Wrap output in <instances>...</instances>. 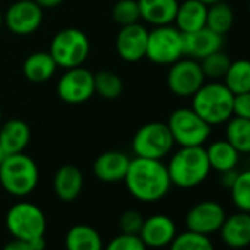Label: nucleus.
<instances>
[{
  "label": "nucleus",
  "instance_id": "obj_27",
  "mask_svg": "<svg viewBox=\"0 0 250 250\" xmlns=\"http://www.w3.org/2000/svg\"><path fill=\"white\" fill-rule=\"evenodd\" d=\"M222 80L227 88L232 94H241L250 91V61L249 59L232 61Z\"/></svg>",
  "mask_w": 250,
  "mask_h": 250
},
{
  "label": "nucleus",
  "instance_id": "obj_24",
  "mask_svg": "<svg viewBox=\"0 0 250 250\" xmlns=\"http://www.w3.org/2000/svg\"><path fill=\"white\" fill-rule=\"evenodd\" d=\"M56 69L58 65L49 52H34L24 61L22 65L25 78L36 84L49 81L55 75Z\"/></svg>",
  "mask_w": 250,
  "mask_h": 250
},
{
  "label": "nucleus",
  "instance_id": "obj_35",
  "mask_svg": "<svg viewBox=\"0 0 250 250\" xmlns=\"http://www.w3.org/2000/svg\"><path fill=\"white\" fill-rule=\"evenodd\" d=\"M143 221H145V218L139 210L128 209L119 216L118 225H119L121 232H124V234H136V235H139V232L142 229V225H143Z\"/></svg>",
  "mask_w": 250,
  "mask_h": 250
},
{
  "label": "nucleus",
  "instance_id": "obj_11",
  "mask_svg": "<svg viewBox=\"0 0 250 250\" xmlns=\"http://www.w3.org/2000/svg\"><path fill=\"white\" fill-rule=\"evenodd\" d=\"M59 99L69 104H81L94 96V74L87 68L65 69L56 84Z\"/></svg>",
  "mask_w": 250,
  "mask_h": 250
},
{
  "label": "nucleus",
  "instance_id": "obj_28",
  "mask_svg": "<svg viewBox=\"0 0 250 250\" xmlns=\"http://www.w3.org/2000/svg\"><path fill=\"white\" fill-rule=\"evenodd\" d=\"M232 25H234V11L224 0L208 6V18H206L208 28H210L212 31L221 36H225L228 31H231Z\"/></svg>",
  "mask_w": 250,
  "mask_h": 250
},
{
  "label": "nucleus",
  "instance_id": "obj_31",
  "mask_svg": "<svg viewBox=\"0 0 250 250\" xmlns=\"http://www.w3.org/2000/svg\"><path fill=\"white\" fill-rule=\"evenodd\" d=\"M229 191L231 200L237 210L250 213V168L237 174V178Z\"/></svg>",
  "mask_w": 250,
  "mask_h": 250
},
{
  "label": "nucleus",
  "instance_id": "obj_26",
  "mask_svg": "<svg viewBox=\"0 0 250 250\" xmlns=\"http://www.w3.org/2000/svg\"><path fill=\"white\" fill-rule=\"evenodd\" d=\"M225 139L240 155H250V119L231 116L225 122Z\"/></svg>",
  "mask_w": 250,
  "mask_h": 250
},
{
  "label": "nucleus",
  "instance_id": "obj_1",
  "mask_svg": "<svg viewBox=\"0 0 250 250\" xmlns=\"http://www.w3.org/2000/svg\"><path fill=\"white\" fill-rule=\"evenodd\" d=\"M124 183L128 193L143 203L162 200L172 187L168 168L162 161L137 156L130 161Z\"/></svg>",
  "mask_w": 250,
  "mask_h": 250
},
{
  "label": "nucleus",
  "instance_id": "obj_13",
  "mask_svg": "<svg viewBox=\"0 0 250 250\" xmlns=\"http://www.w3.org/2000/svg\"><path fill=\"white\" fill-rule=\"evenodd\" d=\"M227 213L221 203L215 200H203L190 208L186 215V225L188 231L212 235L219 231Z\"/></svg>",
  "mask_w": 250,
  "mask_h": 250
},
{
  "label": "nucleus",
  "instance_id": "obj_38",
  "mask_svg": "<svg viewBox=\"0 0 250 250\" xmlns=\"http://www.w3.org/2000/svg\"><path fill=\"white\" fill-rule=\"evenodd\" d=\"M237 174L238 171L237 169H231V171H225V172H221V184L225 187V188H231L235 178H237Z\"/></svg>",
  "mask_w": 250,
  "mask_h": 250
},
{
  "label": "nucleus",
  "instance_id": "obj_19",
  "mask_svg": "<svg viewBox=\"0 0 250 250\" xmlns=\"http://www.w3.org/2000/svg\"><path fill=\"white\" fill-rule=\"evenodd\" d=\"M31 140L28 124L20 118L9 119L0 124V146L6 155L22 153Z\"/></svg>",
  "mask_w": 250,
  "mask_h": 250
},
{
  "label": "nucleus",
  "instance_id": "obj_17",
  "mask_svg": "<svg viewBox=\"0 0 250 250\" xmlns=\"http://www.w3.org/2000/svg\"><path fill=\"white\" fill-rule=\"evenodd\" d=\"M130 156L119 150H107L100 153L93 162V174L103 183L124 181L128 171Z\"/></svg>",
  "mask_w": 250,
  "mask_h": 250
},
{
  "label": "nucleus",
  "instance_id": "obj_14",
  "mask_svg": "<svg viewBox=\"0 0 250 250\" xmlns=\"http://www.w3.org/2000/svg\"><path fill=\"white\" fill-rule=\"evenodd\" d=\"M147 37H149L147 28L139 22L121 27L115 40L116 53L125 62L142 61L143 58H146Z\"/></svg>",
  "mask_w": 250,
  "mask_h": 250
},
{
  "label": "nucleus",
  "instance_id": "obj_10",
  "mask_svg": "<svg viewBox=\"0 0 250 250\" xmlns=\"http://www.w3.org/2000/svg\"><path fill=\"white\" fill-rule=\"evenodd\" d=\"M167 84L172 94L178 97H193L194 93L206 83L200 62L191 58H181L169 65Z\"/></svg>",
  "mask_w": 250,
  "mask_h": 250
},
{
  "label": "nucleus",
  "instance_id": "obj_37",
  "mask_svg": "<svg viewBox=\"0 0 250 250\" xmlns=\"http://www.w3.org/2000/svg\"><path fill=\"white\" fill-rule=\"evenodd\" d=\"M2 250H34L33 246L25 241V240H18V238H12L11 241H8Z\"/></svg>",
  "mask_w": 250,
  "mask_h": 250
},
{
  "label": "nucleus",
  "instance_id": "obj_21",
  "mask_svg": "<svg viewBox=\"0 0 250 250\" xmlns=\"http://www.w3.org/2000/svg\"><path fill=\"white\" fill-rule=\"evenodd\" d=\"M140 9V20L145 22L161 27L174 24L178 9V0H137Z\"/></svg>",
  "mask_w": 250,
  "mask_h": 250
},
{
  "label": "nucleus",
  "instance_id": "obj_12",
  "mask_svg": "<svg viewBox=\"0 0 250 250\" xmlns=\"http://www.w3.org/2000/svg\"><path fill=\"white\" fill-rule=\"evenodd\" d=\"M43 22V9L34 0H18L3 14V25L17 36L36 33Z\"/></svg>",
  "mask_w": 250,
  "mask_h": 250
},
{
  "label": "nucleus",
  "instance_id": "obj_36",
  "mask_svg": "<svg viewBox=\"0 0 250 250\" xmlns=\"http://www.w3.org/2000/svg\"><path fill=\"white\" fill-rule=\"evenodd\" d=\"M232 116L250 119V91L241 93V94H234Z\"/></svg>",
  "mask_w": 250,
  "mask_h": 250
},
{
  "label": "nucleus",
  "instance_id": "obj_42",
  "mask_svg": "<svg viewBox=\"0 0 250 250\" xmlns=\"http://www.w3.org/2000/svg\"><path fill=\"white\" fill-rule=\"evenodd\" d=\"M8 155L5 153V150L2 149V146H0V164H2L3 161H5V158H6Z\"/></svg>",
  "mask_w": 250,
  "mask_h": 250
},
{
  "label": "nucleus",
  "instance_id": "obj_7",
  "mask_svg": "<svg viewBox=\"0 0 250 250\" xmlns=\"http://www.w3.org/2000/svg\"><path fill=\"white\" fill-rule=\"evenodd\" d=\"M5 222L12 238L25 241L44 235L47 228L44 212L37 205L27 200L14 203L6 213Z\"/></svg>",
  "mask_w": 250,
  "mask_h": 250
},
{
  "label": "nucleus",
  "instance_id": "obj_20",
  "mask_svg": "<svg viewBox=\"0 0 250 250\" xmlns=\"http://www.w3.org/2000/svg\"><path fill=\"white\" fill-rule=\"evenodd\" d=\"M84 187V177L78 167L66 164L61 167L53 177V190L62 202L75 200Z\"/></svg>",
  "mask_w": 250,
  "mask_h": 250
},
{
  "label": "nucleus",
  "instance_id": "obj_40",
  "mask_svg": "<svg viewBox=\"0 0 250 250\" xmlns=\"http://www.w3.org/2000/svg\"><path fill=\"white\" fill-rule=\"evenodd\" d=\"M28 243L33 246V249H34V250H46V246H47L44 235L36 237V238H33V240H31V241H28Z\"/></svg>",
  "mask_w": 250,
  "mask_h": 250
},
{
  "label": "nucleus",
  "instance_id": "obj_5",
  "mask_svg": "<svg viewBox=\"0 0 250 250\" xmlns=\"http://www.w3.org/2000/svg\"><path fill=\"white\" fill-rule=\"evenodd\" d=\"M49 53L58 68L71 69L83 66L90 53V40L80 28H63L53 36Z\"/></svg>",
  "mask_w": 250,
  "mask_h": 250
},
{
  "label": "nucleus",
  "instance_id": "obj_34",
  "mask_svg": "<svg viewBox=\"0 0 250 250\" xmlns=\"http://www.w3.org/2000/svg\"><path fill=\"white\" fill-rule=\"evenodd\" d=\"M103 250H147L143 240L136 234H118Z\"/></svg>",
  "mask_w": 250,
  "mask_h": 250
},
{
  "label": "nucleus",
  "instance_id": "obj_45",
  "mask_svg": "<svg viewBox=\"0 0 250 250\" xmlns=\"http://www.w3.org/2000/svg\"><path fill=\"white\" fill-rule=\"evenodd\" d=\"M249 8H250V5H249Z\"/></svg>",
  "mask_w": 250,
  "mask_h": 250
},
{
  "label": "nucleus",
  "instance_id": "obj_32",
  "mask_svg": "<svg viewBox=\"0 0 250 250\" xmlns=\"http://www.w3.org/2000/svg\"><path fill=\"white\" fill-rule=\"evenodd\" d=\"M199 62H200V66H202L205 77L216 81V80L224 78V75L227 74L232 61L229 59V56L225 52L218 50V52H213L209 56L203 58Z\"/></svg>",
  "mask_w": 250,
  "mask_h": 250
},
{
  "label": "nucleus",
  "instance_id": "obj_29",
  "mask_svg": "<svg viewBox=\"0 0 250 250\" xmlns=\"http://www.w3.org/2000/svg\"><path fill=\"white\" fill-rule=\"evenodd\" d=\"M122 78L107 69H102L94 74V93L106 100H115L122 94Z\"/></svg>",
  "mask_w": 250,
  "mask_h": 250
},
{
  "label": "nucleus",
  "instance_id": "obj_41",
  "mask_svg": "<svg viewBox=\"0 0 250 250\" xmlns=\"http://www.w3.org/2000/svg\"><path fill=\"white\" fill-rule=\"evenodd\" d=\"M199 2H202V3H205V5H213V3H216V2H221V0H199Z\"/></svg>",
  "mask_w": 250,
  "mask_h": 250
},
{
  "label": "nucleus",
  "instance_id": "obj_44",
  "mask_svg": "<svg viewBox=\"0 0 250 250\" xmlns=\"http://www.w3.org/2000/svg\"><path fill=\"white\" fill-rule=\"evenodd\" d=\"M0 124H2V109H0Z\"/></svg>",
  "mask_w": 250,
  "mask_h": 250
},
{
  "label": "nucleus",
  "instance_id": "obj_23",
  "mask_svg": "<svg viewBox=\"0 0 250 250\" xmlns=\"http://www.w3.org/2000/svg\"><path fill=\"white\" fill-rule=\"evenodd\" d=\"M206 155H208L210 169L219 174L225 171L237 169L240 164V156H241L238 150L227 139L212 142L209 147L206 149Z\"/></svg>",
  "mask_w": 250,
  "mask_h": 250
},
{
  "label": "nucleus",
  "instance_id": "obj_25",
  "mask_svg": "<svg viewBox=\"0 0 250 250\" xmlns=\"http://www.w3.org/2000/svg\"><path fill=\"white\" fill-rule=\"evenodd\" d=\"M66 250H103V240L99 231L85 224L71 227L65 235Z\"/></svg>",
  "mask_w": 250,
  "mask_h": 250
},
{
  "label": "nucleus",
  "instance_id": "obj_39",
  "mask_svg": "<svg viewBox=\"0 0 250 250\" xmlns=\"http://www.w3.org/2000/svg\"><path fill=\"white\" fill-rule=\"evenodd\" d=\"M34 2L42 8V9H53L61 6L65 0H34Z\"/></svg>",
  "mask_w": 250,
  "mask_h": 250
},
{
  "label": "nucleus",
  "instance_id": "obj_6",
  "mask_svg": "<svg viewBox=\"0 0 250 250\" xmlns=\"http://www.w3.org/2000/svg\"><path fill=\"white\" fill-rule=\"evenodd\" d=\"M168 128L175 145L180 147L203 146L210 134L212 127L203 121L191 107H178L168 118Z\"/></svg>",
  "mask_w": 250,
  "mask_h": 250
},
{
  "label": "nucleus",
  "instance_id": "obj_33",
  "mask_svg": "<svg viewBox=\"0 0 250 250\" xmlns=\"http://www.w3.org/2000/svg\"><path fill=\"white\" fill-rule=\"evenodd\" d=\"M113 21L121 25H131L140 21V9L137 0H118L112 9Z\"/></svg>",
  "mask_w": 250,
  "mask_h": 250
},
{
  "label": "nucleus",
  "instance_id": "obj_8",
  "mask_svg": "<svg viewBox=\"0 0 250 250\" xmlns=\"http://www.w3.org/2000/svg\"><path fill=\"white\" fill-rule=\"evenodd\" d=\"M174 145L175 142L167 124L149 122L136 131L131 149L137 158L162 161L172 152Z\"/></svg>",
  "mask_w": 250,
  "mask_h": 250
},
{
  "label": "nucleus",
  "instance_id": "obj_43",
  "mask_svg": "<svg viewBox=\"0 0 250 250\" xmlns=\"http://www.w3.org/2000/svg\"><path fill=\"white\" fill-rule=\"evenodd\" d=\"M2 25H3V14L0 11V28H2Z\"/></svg>",
  "mask_w": 250,
  "mask_h": 250
},
{
  "label": "nucleus",
  "instance_id": "obj_2",
  "mask_svg": "<svg viewBox=\"0 0 250 250\" xmlns=\"http://www.w3.org/2000/svg\"><path fill=\"white\" fill-rule=\"evenodd\" d=\"M167 168L172 186L186 190L200 186L212 171L203 146L180 147L171 156Z\"/></svg>",
  "mask_w": 250,
  "mask_h": 250
},
{
  "label": "nucleus",
  "instance_id": "obj_16",
  "mask_svg": "<svg viewBox=\"0 0 250 250\" xmlns=\"http://www.w3.org/2000/svg\"><path fill=\"white\" fill-rule=\"evenodd\" d=\"M183 46H184V56L196 61H202L210 53L222 50L224 36L212 31L208 27H203L197 31L183 34Z\"/></svg>",
  "mask_w": 250,
  "mask_h": 250
},
{
  "label": "nucleus",
  "instance_id": "obj_15",
  "mask_svg": "<svg viewBox=\"0 0 250 250\" xmlns=\"http://www.w3.org/2000/svg\"><path fill=\"white\" fill-rule=\"evenodd\" d=\"M177 225L168 215L156 213L145 218L139 237L143 240L147 249L168 247L177 235Z\"/></svg>",
  "mask_w": 250,
  "mask_h": 250
},
{
  "label": "nucleus",
  "instance_id": "obj_22",
  "mask_svg": "<svg viewBox=\"0 0 250 250\" xmlns=\"http://www.w3.org/2000/svg\"><path fill=\"white\" fill-rule=\"evenodd\" d=\"M206 18L208 5L199 0H184L178 3L174 24L183 34H188L206 27Z\"/></svg>",
  "mask_w": 250,
  "mask_h": 250
},
{
  "label": "nucleus",
  "instance_id": "obj_9",
  "mask_svg": "<svg viewBox=\"0 0 250 250\" xmlns=\"http://www.w3.org/2000/svg\"><path fill=\"white\" fill-rule=\"evenodd\" d=\"M146 58L156 65H172L184 58L183 33L172 25L155 27L149 31Z\"/></svg>",
  "mask_w": 250,
  "mask_h": 250
},
{
  "label": "nucleus",
  "instance_id": "obj_3",
  "mask_svg": "<svg viewBox=\"0 0 250 250\" xmlns=\"http://www.w3.org/2000/svg\"><path fill=\"white\" fill-rule=\"evenodd\" d=\"M234 94L224 83H205L191 97V109L210 127L225 124L232 116Z\"/></svg>",
  "mask_w": 250,
  "mask_h": 250
},
{
  "label": "nucleus",
  "instance_id": "obj_18",
  "mask_svg": "<svg viewBox=\"0 0 250 250\" xmlns=\"http://www.w3.org/2000/svg\"><path fill=\"white\" fill-rule=\"evenodd\" d=\"M219 235L222 243L234 250L246 249L250 246V213L235 212L227 215L221 228Z\"/></svg>",
  "mask_w": 250,
  "mask_h": 250
},
{
  "label": "nucleus",
  "instance_id": "obj_4",
  "mask_svg": "<svg viewBox=\"0 0 250 250\" xmlns=\"http://www.w3.org/2000/svg\"><path fill=\"white\" fill-rule=\"evenodd\" d=\"M40 172L36 161L22 153L8 155L0 164V184L14 197H25L39 186Z\"/></svg>",
  "mask_w": 250,
  "mask_h": 250
},
{
  "label": "nucleus",
  "instance_id": "obj_30",
  "mask_svg": "<svg viewBox=\"0 0 250 250\" xmlns=\"http://www.w3.org/2000/svg\"><path fill=\"white\" fill-rule=\"evenodd\" d=\"M168 247L169 250H215L209 235L197 234L188 229L177 234Z\"/></svg>",
  "mask_w": 250,
  "mask_h": 250
}]
</instances>
